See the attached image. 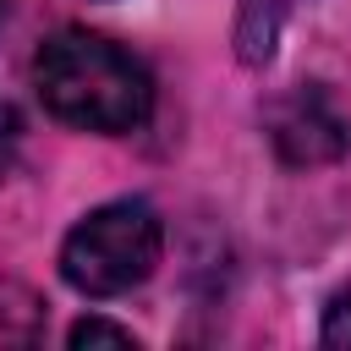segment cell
I'll use <instances>...</instances> for the list:
<instances>
[{"label": "cell", "instance_id": "6da1fadb", "mask_svg": "<svg viewBox=\"0 0 351 351\" xmlns=\"http://www.w3.org/2000/svg\"><path fill=\"white\" fill-rule=\"evenodd\" d=\"M33 88L44 99V110L77 132H137L154 110V77L148 66L121 49L104 33L88 27H60L38 44L33 55Z\"/></svg>", "mask_w": 351, "mask_h": 351}, {"label": "cell", "instance_id": "277c9868", "mask_svg": "<svg viewBox=\"0 0 351 351\" xmlns=\"http://www.w3.org/2000/svg\"><path fill=\"white\" fill-rule=\"evenodd\" d=\"M44 335V302L16 285V280H0V346H33Z\"/></svg>", "mask_w": 351, "mask_h": 351}, {"label": "cell", "instance_id": "3957f363", "mask_svg": "<svg viewBox=\"0 0 351 351\" xmlns=\"http://www.w3.org/2000/svg\"><path fill=\"white\" fill-rule=\"evenodd\" d=\"M269 143L285 165H329L346 154V121L324 99V88H291L263 110Z\"/></svg>", "mask_w": 351, "mask_h": 351}, {"label": "cell", "instance_id": "52a82bcc", "mask_svg": "<svg viewBox=\"0 0 351 351\" xmlns=\"http://www.w3.org/2000/svg\"><path fill=\"white\" fill-rule=\"evenodd\" d=\"M16 148H22V115L0 99V181L11 176V165H16Z\"/></svg>", "mask_w": 351, "mask_h": 351}, {"label": "cell", "instance_id": "ba28073f", "mask_svg": "<svg viewBox=\"0 0 351 351\" xmlns=\"http://www.w3.org/2000/svg\"><path fill=\"white\" fill-rule=\"evenodd\" d=\"M0 22H5V0H0Z\"/></svg>", "mask_w": 351, "mask_h": 351}, {"label": "cell", "instance_id": "8992f818", "mask_svg": "<svg viewBox=\"0 0 351 351\" xmlns=\"http://www.w3.org/2000/svg\"><path fill=\"white\" fill-rule=\"evenodd\" d=\"M318 340H324L329 351H351V291H340V296L324 307V329H318Z\"/></svg>", "mask_w": 351, "mask_h": 351}, {"label": "cell", "instance_id": "7a4b0ae2", "mask_svg": "<svg viewBox=\"0 0 351 351\" xmlns=\"http://www.w3.org/2000/svg\"><path fill=\"white\" fill-rule=\"evenodd\" d=\"M165 258V219L143 197H115L71 225L60 241V274L82 296H121L143 285Z\"/></svg>", "mask_w": 351, "mask_h": 351}, {"label": "cell", "instance_id": "5b68a950", "mask_svg": "<svg viewBox=\"0 0 351 351\" xmlns=\"http://www.w3.org/2000/svg\"><path fill=\"white\" fill-rule=\"evenodd\" d=\"M66 340L82 351V346H137V335L126 324H110V318H77L66 329Z\"/></svg>", "mask_w": 351, "mask_h": 351}]
</instances>
